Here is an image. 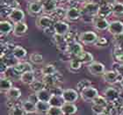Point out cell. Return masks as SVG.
Instances as JSON below:
<instances>
[{
    "label": "cell",
    "instance_id": "cell-1",
    "mask_svg": "<svg viewBox=\"0 0 123 115\" xmlns=\"http://www.w3.org/2000/svg\"><path fill=\"white\" fill-rule=\"evenodd\" d=\"M99 4L94 2H87L85 3L82 5L81 13L82 15H88L92 16V17H97L98 12L99 11Z\"/></svg>",
    "mask_w": 123,
    "mask_h": 115
},
{
    "label": "cell",
    "instance_id": "cell-2",
    "mask_svg": "<svg viewBox=\"0 0 123 115\" xmlns=\"http://www.w3.org/2000/svg\"><path fill=\"white\" fill-rule=\"evenodd\" d=\"M55 19L50 16L43 15V16H39L37 20H36V26L42 31H45L47 29L53 27L55 24Z\"/></svg>",
    "mask_w": 123,
    "mask_h": 115
},
{
    "label": "cell",
    "instance_id": "cell-3",
    "mask_svg": "<svg viewBox=\"0 0 123 115\" xmlns=\"http://www.w3.org/2000/svg\"><path fill=\"white\" fill-rule=\"evenodd\" d=\"M80 96L82 97V99L85 100V102H92L99 95H98V91L96 88L90 86L86 89L83 90L82 91L80 92Z\"/></svg>",
    "mask_w": 123,
    "mask_h": 115
},
{
    "label": "cell",
    "instance_id": "cell-4",
    "mask_svg": "<svg viewBox=\"0 0 123 115\" xmlns=\"http://www.w3.org/2000/svg\"><path fill=\"white\" fill-rule=\"evenodd\" d=\"M98 39V37L97 33H95L94 32H92V31H86V32L81 33L79 34L80 41L86 45L96 43Z\"/></svg>",
    "mask_w": 123,
    "mask_h": 115
},
{
    "label": "cell",
    "instance_id": "cell-5",
    "mask_svg": "<svg viewBox=\"0 0 123 115\" xmlns=\"http://www.w3.org/2000/svg\"><path fill=\"white\" fill-rule=\"evenodd\" d=\"M27 11L31 16H39L43 12V4L41 1H32L28 4Z\"/></svg>",
    "mask_w": 123,
    "mask_h": 115
},
{
    "label": "cell",
    "instance_id": "cell-6",
    "mask_svg": "<svg viewBox=\"0 0 123 115\" xmlns=\"http://www.w3.org/2000/svg\"><path fill=\"white\" fill-rule=\"evenodd\" d=\"M84 52V48H83L82 44L77 42V41H74L71 43L69 44L68 46V50L67 53H69L72 57L74 58H77L80 54Z\"/></svg>",
    "mask_w": 123,
    "mask_h": 115
},
{
    "label": "cell",
    "instance_id": "cell-7",
    "mask_svg": "<svg viewBox=\"0 0 123 115\" xmlns=\"http://www.w3.org/2000/svg\"><path fill=\"white\" fill-rule=\"evenodd\" d=\"M82 17L81 10L78 9L76 6H70L67 9L66 12V19L70 21V22H75V21L79 20Z\"/></svg>",
    "mask_w": 123,
    "mask_h": 115
},
{
    "label": "cell",
    "instance_id": "cell-8",
    "mask_svg": "<svg viewBox=\"0 0 123 115\" xmlns=\"http://www.w3.org/2000/svg\"><path fill=\"white\" fill-rule=\"evenodd\" d=\"M88 70L94 76L103 75L105 72V66L99 61H92V63L88 64Z\"/></svg>",
    "mask_w": 123,
    "mask_h": 115
},
{
    "label": "cell",
    "instance_id": "cell-9",
    "mask_svg": "<svg viewBox=\"0 0 123 115\" xmlns=\"http://www.w3.org/2000/svg\"><path fill=\"white\" fill-rule=\"evenodd\" d=\"M53 28H54V32L55 34L64 36L69 33V24L66 23V22H64V21L57 20L55 22L54 26H53Z\"/></svg>",
    "mask_w": 123,
    "mask_h": 115
},
{
    "label": "cell",
    "instance_id": "cell-10",
    "mask_svg": "<svg viewBox=\"0 0 123 115\" xmlns=\"http://www.w3.org/2000/svg\"><path fill=\"white\" fill-rule=\"evenodd\" d=\"M62 78V76L59 72H55L54 75H51V76H44L42 77V81L45 83V85L47 86V89L48 88H52L54 86H56L57 83L60 82V80Z\"/></svg>",
    "mask_w": 123,
    "mask_h": 115
},
{
    "label": "cell",
    "instance_id": "cell-11",
    "mask_svg": "<svg viewBox=\"0 0 123 115\" xmlns=\"http://www.w3.org/2000/svg\"><path fill=\"white\" fill-rule=\"evenodd\" d=\"M78 92L77 90L74 89H65L62 97L65 103H74L78 99Z\"/></svg>",
    "mask_w": 123,
    "mask_h": 115
},
{
    "label": "cell",
    "instance_id": "cell-12",
    "mask_svg": "<svg viewBox=\"0 0 123 115\" xmlns=\"http://www.w3.org/2000/svg\"><path fill=\"white\" fill-rule=\"evenodd\" d=\"M103 79L105 82L113 85V84H116L117 82H121L122 78L119 76V74L115 70H108L103 74Z\"/></svg>",
    "mask_w": 123,
    "mask_h": 115
},
{
    "label": "cell",
    "instance_id": "cell-13",
    "mask_svg": "<svg viewBox=\"0 0 123 115\" xmlns=\"http://www.w3.org/2000/svg\"><path fill=\"white\" fill-rule=\"evenodd\" d=\"M103 95L106 98L108 103L117 102V100L120 99L119 98V91L113 87H108L107 89L105 90V91L103 92Z\"/></svg>",
    "mask_w": 123,
    "mask_h": 115
},
{
    "label": "cell",
    "instance_id": "cell-14",
    "mask_svg": "<svg viewBox=\"0 0 123 115\" xmlns=\"http://www.w3.org/2000/svg\"><path fill=\"white\" fill-rule=\"evenodd\" d=\"M108 32L114 35H118L123 33V22L120 20H114L112 21L109 24V27H108Z\"/></svg>",
    "mask_w": 123,
    "mask_h": 115
},
{
    "label": "cell",
    "instance_id": "cell-15",
    "mask_svg": "<svg viewBox=\"0 0 123 115\" xmlns=\"http://www.w3.org/2000/svg\"><path fill=\"white\" fill-rule=\"evenodd\" d=\"M25 18V13L21 9H14L12 10V12H11L10 16H9V19H10L12 23L15 24H18V23H20L23 21V19Z\"/></svg>",
    "mask_w": 123,
    "mask_h": 115
},
{
    "label": "cell",
    "instance_id": "cell-16",
    "mask_svg": "<svg viewBox=\"0 0 123 115\" xmlns=\"http://www.w3.org/2000/svg\"><path fill=\"white\" fill-rule=\"evenodd\" d=\"M109 22L107 21L106 18H98V17H96L93 20V26H94L95 29H97L98 31H105L108 30V27H109Z\"/></svg>",
    "mask_w": 123,
    "mask_h": 115
},
{
    "label": "cell",
    "instance_id": "cell-17",
    "mask_svg": "<svg viewBox=\"0 0 123 115\" xmlns=\"http://www.w3.org/2000/svg\"><path fill=\"white\" fill-rule=\"evenodd\" d=\"M2 74L4 75V77H6V78H8V79L10 80L19 79L21 76V75H19L17 72V70L14 68V65H12V66H8Z\"/></svg>",
    "mask_w": 123,
    "mask_h": 115
},
{
    "label": "cell",
    "instance_id": "cell-18",
    "mask_svg": "<svg viewBox=\"0 0 123 115\" xmlns=\"http://www.w3.org/2000/svg\"><path fill=\"white\" fill-rule=\"evenodd\" d=\"M28 30V26L25 22H20V23L15 24L13 27V35L17 37H21L24 34H26V32Z\"/></svg>",
    "mask_w": 123,
    "mask_h": 115
},
{
    "label": "cell",
    "instance_id": "cell-19",
    "mask_svg": "<svg viewBox=\"0 0 123 115\" xmlns=\"http://www.w3.org/2000/svg\"><path fill=\"white\" fill-rule=\"evenodd\" d=\"M14 68L19 75L23 74L25 72L33 71L32 65L29 62H26V61H18L16 64H14Z\"/></svg>",
    "mask_w": 123,
    "mask_h": 115
},
{
    "label": "cell",
    "instance_id": "cell-20",
    "mask_svg": "<svg viewBox=\"0 0 123 115\" xmlns=\"http://www.w3.org/2000/svg\"><path fill=\"white\" fill-rule=\"evenodd\" d=\"M43 4V12L47 14H52L54 11L57 8L56 0H46L42 2Z\"/></svg>",
    "mask_w": 123,
    "mask_h": 115
},
{
    "label": "cell",
    "instance_id": "cell-21",
    "mask_svg": "<svg viewBox=\"0 0 123 115\" xmlns=\"http://www.w3.org/2000/svg\"><path fill=\"white\" fill-rule=\"evenodd\" d=\"M27 52L23 47L18 46V45H16V47L14 48L12 51V55L14 59L18 60V61H21L23 60L25 57H26Z\"/></svg>",
    "mask_w": 123,
    "mask_h": 115
},
{
    "label": "cell",
    "instance_id": "cell-22",
    "mask_svg": "<svg viewBox=\"0 0 123 115\" xmlns=\"http://www.w3.org/2000/svg\"><path fill=\"white\" fill-rule=\"evenodd\" d=\"M14 26L12 25L11 22L7 20H2L0 22V33L1 36H7L12 32H13Z\"/></svg>",
    "mask_w": 123,
    "mask_h": 115
},
{
    "label": "cell",
    "instance_id": "cell-23",
    "mask_svg": "<svg viewBox=\"0 0 123 115\" xmlns=\"http://www.w3.org/2000/svg\"><path fill=\"white\" fill-rule=\"evenodd\" d=\"M99 11L98 12L97 17L105 18L113 13V12H112V5H105V4H99Z\"/></svg>",
    "mask_w": 123,
    "mask_h": 115
},
{
    "label": "cell",
    "instance_id": "cell-24",
    "mask_svg": "<svg viewBox=\"0 0 123 115\" xmlns=\"http://www.w3.org/2000/svg\"><path fill=\"white\" fill-rule=\"evenodd\" d=\"M62 110L63 115H73L77 112V105L74 103H65L62 106Z\"/></svg>",
    "mask_w": 123,
    "mask_h": 115
},
{
    "label": "cell",
    "instance_id": "cell-25",
    "mask_svg": "<svg viewBox=\"0 0 123 115\" xmlns=\"http://www.w3.org/2000/svg\"><path fill=\"white\" fill-rule=\"evenodd\" d=\"M19 80L23 84H25V85H30L31 84H33L35 81V74H34V71H28L21 74Z\"/></svg>",
    "mask_w": 123,
    "mask_h": 115
},
{
    "label": "cell",
    "instance_id": "cell-26",
    "mask_svg": "<svg viewBox=\"0 0 123 115\" xmlns=\"http://www.w3.org/2000/svg\"><path fill=\"white\" fill-rule=\"evenodd\" d=\"M36 105V113L39 114H47L49 112V108L51 105L48 102H42V101H38L35 104Z\"/></svg>",
    "mask_w": 123,
    "mask_h": 115
},
{
    "label": "cell",
    "instance_id": "cell-27",
    "mask_svg": "<svg viewBox=\"0 0 123 115\" xmlns=\"http://www.w3.org/2000/svg\"><path fill=\"white\" fill-rule=\"evenodd\" d=\"M37 95V97H38V100L39 101H42V102H48L49 103L50 99H51L52 97V95L49 91V89H44L41 91H39L36 93Z\"/></svg>",
    "mask_w": 123,
    "mask_h": 115
},
{
    "label": "cell",
    "instance_id": "cell-28",
    "mask_svg": "<svg viewBox=\"0 0 123 115\" xmlns=\"http://www.w3.org/2000/svg\"><path fill=\"white\" fill-rule=\"evenodd\" d=\"M22 108L24 109V111L26 112V114H31V113H36V105L35 103L31 102L30 100H25L22 105H21Z\"/></svg>",
    "mask_w": 123,
    "mask_h": 115
},
{
    "label": "cell",
    "instance_id": "cell-29",
    "mask_svg": "<svg viewBox=\"0 0 123 115\" xmlns=\"http://www.w3.org/2000/svg\"><path fill=\"white\" fill-rule=\"evenodd\" d=\"M66 12L67 10H65L62 7H57L55 10L54 11V12L52 13V18H55L56 20H62V18H66Z\"/></svg>",
    "mask_w": 123,
    "mask_h": 115
},
{
    "label": "cell",
    "instance_id": "cell-30",
    "mask_svg": "<svg viewBox=\"0 0 123 115\" xmlns=\"http://www.w3.org/2000/svg\"><path fill=\"white\" fill-rule=\"evenodd\" d=\"M29 86H30V89L32 90L34 93H37V92L41 91H42V90L47 88L45 83H44L42 80H35V81H34L33 84H31Z\"/></svg>",
    "mask_w": 123,
    "mask_h": 115
},
{
    "label": "cell",
    "instance_id": "cell-31",
    "mask_svg": "<svg viewBox=\"0 0 123 115\" xmlns=\"http://www.w3.org/2000/svg\"><path fill=\"white\" fill-rule=\"evenodd\" d=\"M12 88V80L8 79V78L4 77H1V81H0V89H1V91L6 93Z\"/></svg>",
    "mask_w": 123,
    "mask_h": 115
},
{
    "label": "cell",
    "instance_id": "cell-32",
    "mask_svg": "<svg viewBox=\"0 0 123 115\" xmlns=\"http://www.w3.org/2000/svg\"><path fill=\"white\" fill-rule=\"evenodd\" d=\"M82 65L83 63L77 58H72L69 61V71L71 72L79 71L80 69H81V68H82Z\"/></svg>",
    "mask_w": 123,
    "mask_h": 115
},
{
    "label": "cell",
    "instance_id": "cell-33",
    "mask_svg": "<svg viewBox=\"0 0 123 115\" xmlns=\"http://www.w3.org/2000/svg\"><path fill=\"white\" fill-rule=\"evenodd\" d=\"M6 96H7L8 99L17 100L21 97V91L17 87H12V89L6 92Z\"/></svg>",
    "mask_w": 123,
    "mask_h": 115
},
{
    "label": "cell",
    "instance_id": "cell-34",
    "mask_svg": "<svg viewBox=\"0 0 123 115\" xmlns=\"http://www.w3.org/2000/svg\"><path fill=\"white\" fill-rule=\"evenodd\" d=\"M77 59H78L83 64H90L93 61V55L91 54L90 52L84 51L79 56L77 57Z\"/></svg>",
    "mask_w": 123,
    "mask_h": 115
},
{
    "label": "cell",
    "instance_id": "cell-35",
    "mask_svg": "<svg viewBox=\"0 0 123 115\" xmlns=\"http://www.w3.org/2000/svg\"><path fill=\"white\" fill-rule=\"evenodd\" d=\"M55 72H56L55 67L54 65H52V64H48V65L44 66L41 69V73L43 77L44 76H51V75H54Z\"/></svg>",
    "mask_w": 123,
    "mask_h": 115
},
{
    "label": "cell",
    "instance_id": "cell-36",
    "mask_svg": "<svg viewBox=\"0 0 123 115\" xmlns=\"http://www.w3.org/2000/svg\"><path fill=\"white\" fill-rule=\"evenodd\" d=\"M112 12L113 14L115 16H122L123 15V3L117 2L114 5H112Z\"/></svg>",
    "mask_w": 123,
    "mask_h": 115
},
{
    "label": "cell",
    "instance_id": "cell-37",
    "mask_svg": "<svg viewBox=\"0 0 123 115\" xmlns=\"http://www.w3.org/2000/svg\"><path fill=\"white\" fill-rule=\"evenodd\" d=\"M113 57L116 61L123 62V47H115L113 50Z\"/></svg>",
    "mask_w": 123,
    "mask_h": 115
},
{
    "label": "cell",
    "instance_id": "cell-38",
    "mask_svg": "<svg viewBox=\"0 0 123 115\" xmlns=\"http://www.w3.org/2000/svg\"><path fill=\"white\" fill-rule=\"evenodd\" d=\"M92 86V82L88 79H82L77 84V91L81 92L83 90L86 89L88 87Z\"/></svg>",
    "mask_w": 123,
    "mask_h": 115
},
{
    "label": "cell",
    "instance_id": "cell-39",
    "mask_svg": "<svg viewBox=\"0 0 123 115\" xmlns=\"http://www.w3.org/2000/svg\"><path fill=\"white\" fill-rule=\"evenodd\" d=\"M29 60L34 64H41L43 62V55L40 53H33L30 54Z\"/></svg>",
    "mask_w": 123,
    "mask_h": 115
},
{
    "label": "cell",
    "instance_id": "cell-40",
    "mask_svg": "<svg viewBox=\"0 0 123 115\" xmlns=\"http://www.w3.org/2000/svg\"><path fill=\"white\" fill-rule=\"evenodd\" d=\"M64 104V101L62 97H57V96H52L51 99L49 101V105L51 106H57V107H62Z\"/></svg>",
    "mask_w": 123,
    "mask_h": 115
},
{
    "label": "cell",
    "instance_id": "cell-41",
    "mask_svg": "<svg viewBox=\"0 0 123 115\" xmlns=\"http://www.w3.org/2000/svg\"><path fill=\"white\" fill-rule=\"evenodd\" d=\"M9 115H26V112L24 111L22 106L16 105L15 106H13L12 108L9 109Z\"/></svg>",
    "mask_w": 123,
    "mask_h": 115
},
{
    "label": "cell",
    "instance_id": "cell-42",
    "mask_svg": "<svg viewBox=\"0 0 123 115\" xmlns=\"http://www.w3.org/2000/svg\"><path fill=\"white\" fill-rule=\"evenodd\" d=\"M92 104H93V105H101V106H104V107H107V105L109 103H108V101L106 100V98H105L104 96H98V97L92 101Z\"/></svg>",
    "mask_w": 123,
    "mask_h": 115
},
{
    "label": "cell",
    "instance_id": "cell-43",
    "mask_svg": "<svg viewBox=\"0 0 123 115\" xmlns=\"http://www.w3.org/2000/svg\"><path fill=\"white\" fill-rule=\"evenodd\" d=\"M6 6H8L9 8H11L12 10L14 9H18L19 8V2L18 0H5V2H3Z\"/></svg>",
    "mask_w": 123,
    "mask_h": 115
},
{
    "label": "cell",
    "instance_id": "cell-44",
    "mask_svg": "<svg viewBox=\"0 0 123 115\" xmlns=\"http://www.w3.org/2000/svg\"><path fill=\"white\" fill-rule=\"evenodd\" d=\"M49 90L52 96H57V97H62L64 91V90H62V88H61L60 86H57V85L52 87V88H49Z\"/></svg>",
    "mask_w": 123,
    "mask_h": 115
},
{
    "label": "cell",
    "instance_id": "cell-45",
    "mask_svg": "<svg viewBox=\"0 0 123 115\" xmlns=\"http://www.w3.org/2000/svg\"><path fill=\"white\" fill-rule=\"evenodd\" d=\"M92 112H93V113H94L96 115L104 114V113H105V110H106V107H104V106H101V105H93V104H92Z\"/></svg>",
    "mask_w": 123,
    "mask_h": 115
},
{
    "label": "cell",
    "instance_id": "cell-46",
    "mask_svg": "<svg viewBox=\"0 0 123 115\" xmlns=\"http://www.w3.org/2000/svg\"><path fill=\"white\" fill-rule=\"evenodd\" d=\"M46 115H63L62 107H57V106H50L49 112Z\"/></svg>",
    "mask_w": 123,
    "mask_h": 115
},
{
    "label": "cell",
    "instance_id": "cell-47",
    "mask_svg": "<svg viewBox=\"0 0 123 115\" xmlns=\"http://www.w3.org/2000/svg\"><path fill=\"white\" fill-rule=\"evenodd\" d=\"M76 36H77V32L74 31H69V33H67L66 35H64V38L66 40V41L68 43H71L76 41Z\"/></svg>",
    "mask_w": 123,
    "mask_h": 115
},
{
    "label": "cell",
    "instance_id": "cell-48",
    "mask_svg": "<svg viewBox=\"0 0 123 115\" xmlns=\"http://www.w3.org/2000/svg\"><path fill=\"white\" fill-rule=\"evenodd\" d=\"M113 42L115 47H123V33L113 36Z\"/></svg>",
    "mask_w": 123,
    "mask_h": 115
},
{
    "label": "cell",
    "instance_id": "cell-49",
    "mask_svg": "<svg viewBox=\"0 0 123 115\" xmlns=\"http://www.w3.org/2000/svg\"><path fill=\"white\" fill-rule=\"evenodd\" d=\"M12 12V10L11 8L6 6L4 3H2V5H1V16L2 17H7V18H9V16H10Z\"/></svg>",
    "mask_w": 123,
    "mask_h": 115
},
{
    "label": "cell",
    "instance_id": "cell-50",
    "mask_svg": "<svg viewBox=\"0 0 123 115\" xmlns=\"http://www.w3.org/2000/svg\"><path fill=\"white\" fill-rule=\"evenodd\" d=\"M113 70H115L119 74V76L123 78V63H118L114 62L113 63Z\"/></svg>",
    "mask_w": 123,
    "mask_h": 115
},
{
    "label": "cell",
    "instance_id": "cell-51",
    "mask_svg": "<svg viewBox=\"0 0 123 115\" xmlns=\"http://www.w3.org/2000/svg\"><path fill=\"white\" fill-rule=\"evenodd\" d=\"M95 45L98 47H100V48L106 47L108 45V40L105 37H99V38L98 39L97 42L95 43Z\"/></svg>",
    "mask_w": 123,
    "mask_h": 115
},
{
    "label": "cell",
    "instance_id": "cell-52",
    "mask_svg": "<svg viewBox=\"0 0 123 115\" xmlns=\"http://www.w3.org/2000/svg\"><path fill=\"white\" fill-rule=\"evenodd\" d=\"M117 2H118L117 0H101V3H100V4H105V5H113Z\"/></svg>",
    "mask_w": 123,
    "mask_h": 115
},
{
    "label": "cell",
    "instance_id": "cell-53",
    "mask_svg": "<svg viewBox=\"0 0 123 115\" xmlns=\"http://www.w3.org/2000/svg\"><path fill=\"white\" fill-rule=\"evenodd\" d=\"M119 98L123 102V89H121V91H119Z\"/></svg>",
    "mask_w": 123,
    "mask_h": 115
},
{
    "label": "cell",
    "instance_id": "cell-54",
    "mask_svg": "<svg viewBox=\"0 0 123 115\" xmlns=\"http://www.w3.org/2000/svg\"><path fill=\"white\" fill-rule=\"evenodd\" d=\"M70 2H73L74 4H80V3H84L85 0H69Z\"/></svg>",
    "mask_w": 123,
    "mask_h": 115
},
{
    "label": "cell",
    "instance_id": "cell-55",
    "mask_svg": "<svg viewBox=\"0 0 123 115\" xmlns=\"http://www.w3.org/2000/svg\"><path fill=\"white\" fill-rule=\"evenodd\" d=\"M57 1V3H65V2H67L68 0H56Z\"/></svg>",
    "mask_w": 123,
    "mask_h": 115
},
{
    "label": "cell",
    "instance_id": "cell-56",
    "mask_svg": "<svg viewBox=\"0 0 123 115\" xmlns=\"http://www.w3.org/2000/svg\"><path fill=\"white\" fill-rule=\"evenodd\" d=\"M120 84H121V88L123 89V78L121 80V82H120Z\"/></svg>",
    "mask_w": 123,
    "mask_h": 115
},
{
    "label": "cell",
    "instance_id": "cell-57",
    "mask_svg": "<svg viewBox=\"0 0 123 115\" xmlns=\"http://www.w3.org/2000/svg\"><path fill=\"white\" fill-rule=\"evenodd\" d=\"M41 2H44V1H46V0H41Z\"/></svg>",
    "mask_w": 123,
    "mask_h": 115
}]
</instances>
